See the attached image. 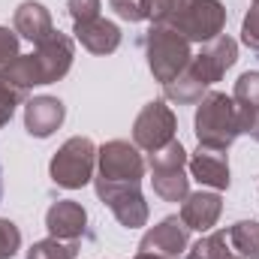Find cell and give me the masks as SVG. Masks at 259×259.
Segmentation results:
<instances>
[{"mask_svg":"<svg viewBox=\"0 0 259 259\" xmlns=\"http://www.w3.org/2000/svg\"><path fill=\"white\" fill-rule=\"evenodd\" d=\"M75 58V42L72 36H66L61 30H55L46 42H39L30 55H18L12 64L3 66V72L9 75V81H15L18 88H24L27 94L39 84H52L61 81L66 72L72 69Z\"/></svg>","mask_w":259,"mask_h":259,"instance_id":"1","label":"cell"},{"mask_svg":"<svg viewBox=\"0 0 259 259\" xmlns=\"http://www.w3.org/2000/svg\"><path fill=\"white\" fill-rule=\"evenodd\" d=\"M196 142L202 148H217L229 151L232 142L241 136V121H238V103L220 91H211L199 100L193 118Z\"/></svg>","mask_w":259,"mask_h":259,"instance_id":"2","label":"cell"},{"mask_svg":"<svg viewBox=\"0 0 259 259\" xmlns=\"http://www.w3.org/2000/svg\"><path fill=\"white\" fill-rule=\"evenodd\" d=\"M145 58H148V69L157 81L169 84L172 78H178L187 64L193 61L190 42L169 24H151L148 36H145Z\"/></svg>","mask_w":259,"mask_h":259,"instance_id":"3","label":"cell"},{"mask_svg":"<svg viewBox=\"0 0 259 259\" xmlns=\"http://www.w3.org/2000/svg\"><path fill=\"white\" fill-rule=\"evenodd\" d=\"M187 160H190V154L184 151V145L178 139H172L166 148H160V151H154L148 157L154 193L163 202H184L187 199V193H190Z\"/></svg>","mask_w":259,"mask_h":259,"instance_id":"4","label":"cell"},{"mask_svg":"<svg viewBox=\"0 0 259 259\" xmlns=\"http://www.w3.org/2000/svg\"><path fill=\"white\" fill-rule=\"evenodd\" d=\"M97 169V145L88 136H72L55 151L49 163V175L58 187L64 190H78L94 181Z\"/></svg>","mask_w":259,"mask_h":259,"instance_id":"5","label":"cell"},{"mask_svg":"<svg viewBox=\"0 0 259 259\" xmlns=\"http://www.w3.org/2000/svg\"><path fill=\"white\" fill-rule=\"evenodd\" d=\"M97 196L109 205V211L118 217L121 226L127 229H142L148 226V202L139 190V184H130V181H106V178H97L94 181Z\"/></svg>","mask_w":259,"mask_h":259,"instance_id":"6","label":"cell"},{"mask_svg":"<svg viewBox=\"0 0 259 259\" xmlns=\"http://www.w3.org/2000/svg\"><path fill=\"white\" fill-rule=\"evenodd\" d=\"M175 127H178L175 112L163 100H154V103L142 106V112L133 121V145L139 151L154 154V151L166 148L175 139Z\"/></svg>","mask_w":259,"mask_h":259,"instance_id":"7","label":"cell"},{"mask_svg":"<svg viewBox=\"0 0 259 259\" xmlns=\"http://www.w3.org/2000/svg\"><path fill=\"white\" fill-rule=\"evenodd\" d=\"M235 61H238V42H235L232 36L220 33L217 39L205 42L199 55H193V61L187 64L184 72H187L190 78H196L199 84L211 88L214 81H220V78L226 75V69L235 66Z\"/></svg>","mask_w":259,"mask_h":259,"instance_id":"8","label":"cell"},{"mask_svg":"<svg viewBox=\"0 0 259 259\" xmlns=\"http://www.w3.org/2000/svg\"><path fill=\"white\" fill-rule=\"evenodd\" d=\"M97 169H100V178H106V181L142 184V178H145V160H142L139 148L124 139H112L103 148H97Z\"/></svg>","mask_w":259,"mask_h":259,"instance_id":"9","label":"cell"},{"mask_svg":"<svg viewBox=\"0 0 259 259\" xmlns=\"http://www.w3.org/2000/svg\"><path fill=\"white\" fill-rule=\"evenodd\" d=\"M226 27V6L220 0H193L187 12L175 21V30L187 42H211Z\"/></svg>","mask_w":259,"mask_h":259,"instance_id":"10","label":"cell"},{"mask_svg":"<svg viewBox=\"0 0 259 259\" xmlns=\"http://www.w3.org/2000/svg\"><path fill=\"white\" fill-rule=\"evenodd\" d=\"M187 247H190V229L184 226L181 217H163L139 241L142 253H157L163 259H178Z\"/></svg>","mask_w":259,"mask_h":259,"instance_id":"11","label":"cell"},{"mask_svg":"<svg viewBox=\"0 0 259 259\" xmlns=\"http://www.w3.org/2000/svg\"><path fill=\"white\" fill-rule=\"evenodd\" d=\"M187 172L193 175L196 181L208 190H229V157L226 151H217V148H196V154H190L187 160Z\"/></svg>","mask_w":259,"mask_h":259,"instance_id":"12","label":"cell"},{"mask_svg":"<svg viewBox=\"0 0 259 259\" xmlns=\"http://www.w3.org/2000/svg\"><path fill=\"white\" fill-rule=\"evenodd\" d=\"M223 214V199L217 190H196L181 202V220L190 232H211Z\"/></svg>","mask_w":259,"mask_h":259,"instance_id":"13","label":"cell"},{"mask_svg":"<svg viewBox=\"0 0 259 259\" xmlns=\"http://www.w3.org/2000/svg\"><path fill=\"white\" fill-rule=\"evenodd\" d=\"M46 229H49L52 238L78 241L84 235V229H88V211L75 199H58L46 211Z\"/></svg>","mask_w":259,"mask_h":259,"instance_id":"14","label":"cell"},{"mask_svg":"<svg viewBox=\"0 0 259 259\" xmlns=\"http://www.w3.org/2000/svg\"><path fill=\"white\" fill-rule=\"evenodd\" d=\"M66 106L58 97H33L24 103V130L36 139H49L64 124Z\"/></svg>","mask_w":259,"mask_h":259,"instance_id":"15","label":"cell"},{"mask_svg":"<svg viewBox=\"0 0 259 259\" xmlns=\"http://www.w3.org/2000/svg\"><path fill=\"white\" fill-rule=\"evenodd\" d=\"M12 30L21 39L39 46L55 33V21H52V12L39 0H24V3H18V9L12 15Z\"/></svg>","mask_w":259,"mask_h":259,"instance_id":"16","label":"cell"},{"mask_svg":"<svg viewBox=\"0 0 259 259\" xmlns=\"http://www.w3.org/2000/svg\"><path fill=\"white\" fill-rule=\"evenodd\" d=\"M75 39L81 42V49H88L91 55H112L121 46V27L109 18H91V21H78L72 27Z\"/></svg>","mask_w":259,"mask_h":259,"instance_id":"17","label":"cell"},{"mask_svg":"<svg viewBox=\"0 0 259 259\" xmlns=\"http://www.w3.org/2000/svg\"><path fill=\"white\" fill-rule=\"evenodd\" d=\"M229 247L241 259H259V220H238L229 226Z\"/></svg>","mask_w":259,"mask_h":259,"instance_id":"18","label":"cell"},{"mask_svg":"<svg viewBox=\"0 0 259 259\" xmlns=\"http://www.w3.org/2000/svg\"><path fill=\"white\" fill-rule=\"evenodd\" d=\"M187 259H232V247H229L226 229L211 232V235L199 238L196 244H190L187 247Z\"/></svg>","mask_w":259,"mask_h":259,"instance_id":"19","label":"cell"},{"mask_svg":"<svg viewBox=\"0 0 259 259\" xmlns=\"http://www.w3.org/2000/svg\"><path fill=\"white\" fill-rule=\"evenodd\" d=\"M193 0H145V18L151 24H169L175 27V21L187 12Z\"/></svg>","mask_w":259,"mask_h":259,"instance_id":"20","label":"cell"},{"mask_svg":"<svg viewBox=\"0 0 259 259\" xmlns=\"http://www.w3.org/2000/svg\"><path fill=\"white\" fill-rule=\"evenodd\" d=\"M163 91H166V100H172V103H178V106H193L199 103L202 97H205V84H199L196 78H190L187 72H181L178 78H172L169 84H163Z\"/></svg>","mask_w":259,"mask_h":259,"instance_id":"21","label":"cell"},{"mask_svg":"<svg viewBox=\"0 0 259 259\" xmlns=\"http://www.w3.org/2000/svg\"><path fill=\"white\" fill-rule=\"evenodd\" d=\"M21 103H27V91L18 88L15 81H9V75L0 66V130L12 121V115H15V109Z\"/></svg>","mask_w":259,"mask_h":259,"instance_id":"22","label":"cell"},{"mask_svg":"<svg viewBox=\"0 0 259 259\" xmlns=\"http://www.w3.org/2000/svg\"><path fill=\"white\" fill-rule=\"evenodd\" d=\"M78 256V241H64V238H42L36 241L24 259H75Z\"/></svg>","mask_w":259,"mask_h":259,"instance_id":"23","label":"cell"},{"mask_svg":"<svg viewBox=\"0 0 259 259\" xmlns=\"http://www.w3.org/2000/svg\"><path fill=\"white\" fill-rule=\"evenodd\" d=\"M232 100L238 106H259V72H241L238 81H235V91H232Z\"/></svg>","mask_w":259,"mask_h":259,"instance_id":"24","label":"cell"},{"mask_svg":"<svg viewBox=\"0 0 259 259\" xmlns=\"http://www.w3.org/2000/svg\"><path fill=\"white\" fill-rule=\"evenodd\" d=\"M21 250V229L12 220L0 217V259H12Z\"/></svg>","mask_w":259,"mask_h":259,"instance_id":"25","label":"cell"},{"mask_svg":"<svg viewBox=\"0 0 259 259\" xmlns=\"http://www.w3.org/2000/svg\"><path fill=\"white\" fill-rule=\"evenodd\" d=\"M241 42L259 52V0H253V6L247 9V15L241 21Z\"/></svg>","mask_w":259,"mask_h":259,"instance_id":"26","label":"cell"},{"mask_svg":"<svg viewBox=\"0 0 259 259\" xmlns=\"http://www.w3.org/2000/svg\"><path fill=\"white\" fill-rule=\"evenodd\" d=\"M66 9H69V18H72V24H78V21L100 18V9H103V3H100V0H66Z\"/></svg>","mask_w":259,"mask_h":259,"instance_id":"27","label":"cell"},{"mask_svg":"<svg viewBox=\"0 0 259 259\" xmlns=\"http://www.w3.org/2000/svg\"><path fill=\"white\" fill-rule=\"evenodd\" d=\"M112 9L118 18H124L130 24L145 21V0H112Z\"/></svg>","mask_w":259,"mask_h":259,"instance_id":"28","label":"cell"},{"mask_svg":"<svg viewBox=\"0 0 259 259\" xmlns=\"http://www.w3.org/2000/svg\"><path fill=\"white\" fill-rule=\"evenodd\" d=\"M18 42H21V36L15 30H9V27L0 24V66L12 64L18 58Z\"/></svg>","mask_w":259,"mask_h":259,"instance_id":"29","label":"cell"},{"mask_svg":"<svg viewBox=\"0 0 259 259\" xmlns=\"http://www.w3.org/2000/svg\"><path fill=\"white\" fill-rule=\"evenodd\" d=\"M133 259H163V256H157V253H142V250H139Z\"/></svg>","mask_w":259,"mask_h":259,"instance_id":"30","label":"cell"},{"mask_svg":"<svg viewBox=\"0 0 259 259\" xmlns=\"http://www.w3.org/2000/svg\"><path fill=\"white\" fill-rule=\"evenodd\" d=\"M0 199H3V169H0Z\"/></svg>","mask_w":259,"mask_h":259,"instance_id":"31","label":"cell"}]
</instances>
